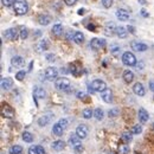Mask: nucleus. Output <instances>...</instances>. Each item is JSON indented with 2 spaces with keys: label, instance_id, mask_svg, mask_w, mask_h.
<instances>
[{
  "label": "nucleus",
  "instance_id": "f257e3e1",
  "mask_svg": "<svg viewBox=\"0 0 154 154\" xmlns=\"http://www.w3.org/2000/svg\"><path fill=\"white\" fill-rule=\"evenodd\" d=\"M13 8H14V12H16L18 16H24V14H26L27 11H29L27 1H26V0H14Z\"/></svg>",
  "mask_w": 154,
  "mask_h": 154
},
{
  "label": "nucleus",
  "instance_id": "f03ea898",
  "mask_svg": "<svg viewBox=\"0 0 154 154\" xmlns=\"http://www.w3.org/2000/svg\"><path fill=\"white\" fill-rule=\"evenodd\" d=\"M90 89H93V91H97V93H103L107 89V84L102 79H94L90 84Z\"/></svg>",
  "mask_w": 154,
  "mask_h": 154
},
{
  "label": "nucleus",
  "instance_id": "7ed1b4c3",
  "mask_svg": "<svg viewBox=\"0 0 154 154\" xmlns=\"http://www.w3.org/2000/svg\"><path fill=\"white\" fill-rule=\"evenodd\" d=\"M55 85L58 90H63V91H66L69 88H70V79H68L66 77H60L57 78L56 82H55Z\"/></svg>",
  "mask_w": 154,
  "mask_h": 154
},
{
  "label": "nucleus",
  "instance_id": "20e7f679",
  "mask_svg": "<svg viewBox=\"0 0 154 154\" xmlns=\"http://www.w3.org/2000/svg\"><path fill=\"white\" fill-rule=\"evenodd\" d=\"M122 63L127 66H134L136 64V57L132 52H125L122 55Z\"/></svg>",
  "mask_w": 154,
  "mask_h": 154
},
{
  "label": "nucleus",
  "instance_id": "39448f33",
  "mask_svg": "<svg viewBox=\"0 0 154 154\" xmlns=\"http://www.w3.org/2000/svg\"><path fill=\"white\" fill-rule=\"evenodd\" d=\"M44 76L48 81H54V79H57L58 76V70L54 66H49L45 69V72H44Z\"/></svg>",
  "mask_w": 154,
  "mask_h": 154
},
{
  "label": "nucleus",
  "instance_id": "423d86ee",
  "mask_svg": "<svg viewBox=\"0 0 154 154\" xmlns=\"http://www.w3.org/2000/svg\"><path fill=\"white\" fill-rule=\"evenodd\" d=\"M18 35H19V32H18V30L17 29H7L5 32H4V37L6 38V40H11V42H13V40H17L18 39Z\"/></svg>",
  "mask_w": 154,
  "mask_h": 154
},
{
  "label": "nucleus",
  "instance_id": "0eeeda50",
  "mask_svg": "<svg viewBox=\"0 0 154 154\" xmlns=\"http://www.w3.org/2000/svg\"><path fill=\"white\" fill-rule=\"evenodd\" d=\"M14 109L8 106V104H4L2 106V109H1V115L5 119H13L14 117Z\"/></svg>",
  "mask_w": 154,
  "mask_h": 154
},
{
  "label": "nucleus",
  "instance_id": "6e6552de",
  "mask_svg": "<svg viewBox=\"0 0 154 154\" xmlns=\"http://www.w3.org/2000/svg\"><path fill=\"white\" fill-rule=\"evenodd\" d=\"M89 134V128L85 125H79L76 128V135L79 139H85Z\"/></svg>",
  "mask_w": 154,
  "mask_h": 154
},
{
  "label": "nucleus",
  "instance_id": "1a4fd4ad",
  "mask_svg": "<svg viewBox=\"0 0 154 154\" xmlns=\"http://www.w3.org/2000/svg\"><path fill=\"white\" fill-rule=\"evenodd\" d=\"M52 117H54V114H52V113H46V114L42 115L38 119V125L40 127H44V126L49 125L50 121L52 120Z\"/></svg>",
  "mask_w": 154,
  "mask_h": 154
},
{
  "label": "nucleus",
  "instance_id": "9d476101",
  "mask_svg": "<svg viewBox=\"0 0 154 154\" xmlns=\"http://www.w3.org/2000/svg\"><path fill=\"white\" fill-rule=\"evenodd\" d=\"M131 46H132L133 51H137V52H145L148 49V46L141 42H132Z\"/></svg>",
  "mask_w": 154,
  "mask_h": 154
},
{
  "label": "nucleus",
  "instance_id": "9b49d317",
  "mask_svg": "<svg viewBox=\"0 0 154 154\" xmlns=\"http://www.w3.org/2000/svg\"><path fill=\"white\" fill-rule=\"evenodd\" d=\"M106 40L104 39H98V38H93L90 40V46H91V49L93 50H100L101 48H103L104 46V43Z\"/></svg>",
  "mask_w": 154,
  "mask_h": 154
},
{
  "label": "nucleus",
  "instance_id": "f8f14e48",
  "mask_svg": "<svg viewBox=\"0 0 154 154\" xmlns=\"http://www.w3.org/2000/svg\"><path fill=\"white\" fill-rule=\"evenodd\" d=\"M116 18L121 21H126V20L129 19V12L123 10V8H119L116 11Z\"/></svg>",
  "mask_w": 154,
  "mask_h": 154
},
{
  "label": "nucleus",
  "instance_id": "ddd939ff",
  "mask_svg": "<svg viewBox=\"0 0 154 154\" xmlns=\"http://www.w3.org/2000/svg\"><path fill=\"white\" fill-rule=\"evenodd\" d=\"M12 87H13V79L12 78L6 77V78L1 79V89L2 90H10Z\"/></svg>",
  "mask_w": 154,
  "mask_h": 154
},
{
  "label": "nucleus",
  "instance_id": "4468645a",
  "mask_svg": "<svg viewBox=\"0 0 154 154\" xmlns=\"http://www.w3.org/2000/svg\"><path fill=\"white\" fill-rule=\"evenodd\" d=\"M45 96H46V93H45V90L43 88L35 87V89H33V97H35V100H42V98H45Z\"/></svg>",
  "mask_w": 154,
  "mask_h": 154
},
{
  "label": "nucleus",
  "instance_id": "2eb2a0df",
  "mask_svg": "<svg viewBox=\"0 0 154 154\" xmlns=\"http://www.w3.org/2000/svg\"><path fill=\"white\" fill-rule=\"evenodd\" d=\"M104 35L106 36H113L114 33H116V27L113 23H107L104 26Z\"/></svg>",
  "mask_w": 154,
  "mask_h": 154
},
{
  "label": "nucleus",
  "instance_id": "dca6fc26",
  "mask_svg": "<svg viewBox=\"0 0 154 154\" xmlns=\"http://www.w3.org/2000/svg\"><path fill=\"white\" fill-rule=\"evenodd\" d=\"M101 97L106 103H112L113 102V93L110 89H106L103 93H101Z\"/></svg>",
  "mask_w": 154,
  "mask_h": 154
},
{
  "label": "nucleus",
  "instance_id": "f3484780",
  "mask_svg": "<svg viewBox=\"0 0 154 154\" xmlns=\"http://www.w3.org/2000/svg\"><path fill=\"white\" fill-rule=\"evenodd\" d=\"M137 116H139L140 122H142V123L147 122V121H148V119H149L148 112H147L145 108H140V109H139V112H137Z\"/></svg>",
  "mask_w": 154,
  "mask_h": 154
},
{
  "label": "nucleus",
  "instance_id": "a211bd4d",
  "mask_svg": "<svg viewBox=\"0 0 154 154\" xmlns=\"http://www.w3.org/2000/svg\"><path fill=\"white\" fill-rule=\"evenodd\" d=\"M133 91H134L135 95H137V96H143V95L146 94L143 85H142L141 83H139V82L135 83L134 85H133Z\"/></svg>",
  "mask_w": 154,
  "mask_h": 154
},
{
  "label": "nucleus",
  "instance_id": "6ab92c4d",
  "mask_svg": "<svg viewBox=\"0 0 154 154\" xmlns=\"http://www.w3.org/2000/svg\"><path fill=\"white\" fill-rule=\"evenodd\" d=\"M69 143H70V146L75 149L77 147H79V146H82V143H81V139L77 136V135H70V137H69Z\"/></svg>",
  "mask_w": 154,
  "mask_h": 154
},
{
  "label": "nucleus",
  "instance_id": "aec40b11",
  "mask_svg": "<svg viewBox=\"0 0 154 154\" xmlns=\"http://www.w3.org/2000/svg\"><path fill=\"white\" fill-rule=\"evenodd\" d=\"M64 147H65V142L62 141V140H56V141H54L52 145H51V148H52L54 151H56V152L63 151Z\"/></svg>",
  "mask_w": 154,
  "mask_h": 154
},
{
  "label": "nucleus",
  "instance_id": "412c9836",
  "mask_svg": "<svg viewBox=\"0 0 154 154\" xmlns=\"http://www.w3.org/2000/svg\"><path fill=\"white\" fill-rule=\"evenodd\" d=\"M11 64H12V66L21 68L25 64V60H24V58L20 57V56H14V57H12V59H11Z\"/></svg>",
  "mask_w": 154,
  "mask_h": 154
},
{
  "label": "nucleus",
  "instance_id": "4be33fe9",
  "mask_svg": "<svg viewBox=\"0 0 154 154\" xmlns=\"http://www.w3.org/2000/svg\"><path fill=\"white\" fill-rule=\"evenodd\" d=\"M128 29H126V27H123V26H119V27H116V35H117V37L119 38H126L127 36H128Z\"/></svg>",
  "mask_w": 154,
  "mask_h": 154
},
{
  "label": "nucleus",
  "instance_id": "5701e85b",
  "mask_svg": "<svg viewBox=\"0 0 154 154\" xmlns=\"http://www.w3.org/2000/svg\"><path fill=\"white\" fill-rule=\"evenodd\" d=\"M52 33L56 36V37H59V36H62L63 35V26H62V24H55L54 26H52Z\"/></svg>",
  "mask_w": 154,
  "mask_h": 154
},
{
  "label": "nucleus",
  "instance_id": "b1692460",
  "mask_svg": "<svg viewBox=\"0 0 154 154\" xmlns=\"http://www.w3.org/2000/svg\"><path fill=\"white\" fill-rule=\"evenodd\" d=\"M64 131H65V129H64L58 122L57 123H55L54 127H52V133H54L55 135H57V136H60V135L64 133Z\"/></svg>",
  "mask_w": 154,
  "mask_h": 154
},
{
  "label": "nucleus",
  "instance_id": "393cba45",
  "mask_svg": "<svg viewBox=\"0 0 154 154\" xmlns=\"http://www.w3.org/2000/svg\"><path fill=\"white\" fill-rule=\"evenodd\" d=\"M123 79H125L126 83L133 82V79H134V74H133L131 70H125V72H123Z\"/></svg>",
  "mask_w": 154,
  "mask_h": 154
},
{
  "label": "nucleus",
  "instance_id": "a878e982",
  "mask_svg": "<svg viewBox=\"0 0 154 154\" xmlns=\"http://www.w3.org/2000/svg\"><path fill=\"white\" fill-rule=\"evenodd\" d=\"M38 23L40 25H49L51 23V17H49L46 14H42L38 17Z\"/></svg>",
  "mask_w": 154,
  "mask_h": 154
},
{
  "label": "nucleus",
  "instance_id": "bb28decb",
  "mask_svg": "<svg viewBox=\"0 0 154 154\" xmlns=\"http://www.w3.org/2000/svg\"><path fill=\"white\" fill-rule=\"evenodd\" d=\"M129 152V147L126 143H120L117 147V153L119 154H128Z\"/></svg>",
  "mask_w": 154,
  "mask_h": 154
},
{
  "label": "nucleus",
  "instance_id": "cd10ccee",
  "mask_svg": "<svg viewBox=\"0 0 154 154\" xmlns=\"http://www.w3.org/2000/svg\"><path fill=\"white\" fill-rule=\"evenodd\" d=\"M83 40H84L83 33L79 32V31H76V32H75V36H74V42H75L76 44H81V43H83Z\"/></svg>",
  "mask_w": 154,
  "mask_h": 154
},
{
  "label": "nucleus",
  "instance_id": "c85d7f7f",
  "mask_svg": "<svg viewBox=\"0 0 154 154\" xmlns=\"http://www.w3.org/2000/svg\"><path fill=\"white\" fill-rule=\"evenodd\" d=\"M49 48V44H48V40H42L37 45V49H38V52H42V51H45L48 50Z\"/></svg>",
  "mask_w": 154,
  "mask_h": 154
},
{
  "label": "nucleus",
  "instance_id": "c756f323",
  "mask_svg": "<svg viewBox=\"0 0 154 154\" xmlns=\"http://www.w3.org/2000/svg\"><path fill=\"white\" fill-rule=\"evenodd\" d=\"M23 152V147L19 145H14L10 148V154H21Z\"/></svg>",
  "mask_w": 154,
  "mask_h": 154
},
{
  "label": "nucleus",
  "instance_id": "7c9ffc66",
  "mask_svg": "<svg viewBox=\"0 0 154 154\" xmlns=\"http://www.w3.org/2000/svg\"><path fill=\"white\" fill-rule=\"evenodd\" d=\"M19 36H20V38L23 39V40H25V39L29 37V31H27V29H26L25 26H20Z\"/></svg>",
  "mask_w": 154,
  "mask_h": 154
},
{
  "label": "nucleus",
  "instance_id": "2f4dec72",
  "mask_svg": "<svg viewBox=\"0 0 154 154\" xmlns=\"http://www.w3.org/2000/svg\"><path fill=\"white\" fill-rule=\"evenodd\" d=\"M21 136H23V140H24L25 142H29V143H30V142L33 141V135L31 134L30 132H24Z\"/></svg>",
  "mask_w": 154,
  "mask_h": 154
},
{
  "label": "nucleus",
  "instance_id": "473e14b6",
  "mask_svg": "<svg viewBox=\"0 0 154 154\" xmlns=\"http://www.w3.org/2000/svg\"><path fill=\"white\" fill-rule=\"evenodd\" d=\"M82 115H83L84 119H87V120H88V119H91V116L94 115V112H93L90 108H85V109L82 112Z\"/></svg>",
  "mask_w": 154,
  "mask_h": 154
},
{
  "label": "nucleus",
  "instance_id": "72a5a7b5",
  "mask_svg": "<svg viewBox=\"0 0 154 154\" xmlns=\"http://www.w3.org/2000/svg\"><path fill=\"white\" fill-rule=\"evenodd\" d=\"M121 141H122L123 143L131 142V141H132V134H131V133H123V134L121 135Z\"/></svg>",
  "mask_w": 154,
  "mask_h": 154
},
{
  "label": "nucleus",
  "instance_id": "f704fd0d",
  "mask_svg": "<svg viewBox=\"0 0 154 154\" xmlns=\"http://www.w3.org/2000/svg\"><path fill=\"white\" fill-rule=\"evenodd\" d=\"M103 115H104V113H103V110H102L101 108H96V109L94 110V116H95V119L98 120V121L103 119Z\"/></svg>",
  "mask_w": 154,
  "mask_h": 154
},
{
  "label": "nucleus",
  "instance_id": "c9c22d12",
  "mask_svg": "<svg viewBox=\"0 0 154 154\" xmlns=\"http://www.w3.org/2000/svg\"><path fill=\"white\" fill-rule=\"evenodd\" d=\"M142 132V127L140 125H135L134 127H132V134H140Z\"/></svg>",
  "mask_w": 154,
  "mask_h": 154
},
{
  "label": "nucleus",
  "instance_id": "e433bc0d",
  "mask_svg": "<svg viewBox=\"0 0 154 154\" xmlns=\"http://www.w3.org/2000/svg\"><path fill=\"white\" fill-rule=\"evenodd\" d=\"M25 75H26L25 70H20V71H18V72L16 74V79H18V81H23V79L25 78Z\"/></svg>",
  "mask_w": 154,
  "mask_h": 154
},
{
  "label": "nucleus",
  "instance_id": "4c0bfd02",
  "mask_svg": "<svg viewBox=\"0 0 154 154\" xmlns=\"http://www.w3.org/2000/svg\"><path fill=\"white\" fill-rule=\"evenodd\" d=\"M119 114H120V110H119L117 108H113V109H112V110H109V113H108L109 117H116Z\"/></svg>",
  "mask_w": 154,
  "mask_h": 154
},
{
  "label": "nucleus",
  "instance_id": "58836bf2",
  "mask_svg": "<svg viewBox=\"0 0 154 154\" xmlns=\"http://www.w3.org/2000/svg\"><path fill=\"white\" fill-rule=\"evenodd\" d=\"M102 5L106 8H110L112 5H113V0H102Z\"/></svg>",
  "mask_w": 154,
  "mask_h": 154
},
{
  "label": "nucleus",
  "instance_id": "ea45409f",
  "mask_svg": "<svg viewBox=\"0 0 154 154\" xmlns=\"http://www.w3.org/2000/svg\"><path fill=\"white\" fill-rule=\"evenodd\" d=\"M58 123H59L64 129L68 127V120H66V119H60V120L58 121Z\"/></svg>",
  "mask_w": 154,
  "mask_h": 154
},
{
  "label": "nucleus",
  "instance_id": "a19ab883",
  "mask_svg": "<svg viewBox=\"0 0 154 154\" xmlns=\"http://www.w3.org/2000/svg\"><path fill=\"white\" fill-rule=\"evenodd\" d=\"M1 1H2V5L6 6V7H10L14 4V0H1Z\"/></svg>",
  "mask_w": 154,
  "mask_h": 154
},
{
  "label": "nucleus",
  "instance_id": "79ce46f5",
  "mask_svg": "<svg viewBox=\"0 0 154 154\" xmlns=\"http://www.w3.org/2000/svg\"><path fill=\"white\" fill-rule=\"evenodd\" d=\"M29 154H39L37 146H31V147L29 148Z\"/></svg>",
  "mask_w": 154,
  "mask_h": 154
},
{
  "label": "nucleus",
  "instance_id": "37998d69",
  "mask_svg": "<svg viewBox=\"0 0 154 154\" xmlns=\"http://www.w3.org/2000/svg\"><path fill=\"white\" fill-rule=\"evenodd\" d=\"M119 51H120V46H112V49H110V52H112L114 56H117V55H119Z\"/></svg>",
  "mask_w": 154,
  "mask_h": 154
},
{
  "label": "nucleus",
  "instance_id": "c03bdc74",
  "mask_svg": "<svg viewBox=\"0 0 154 154\" xmlns=\"http://www.w3.org/2000/svg\"><path fill=\"white\" fill-rule=\"evenodd\" d=\"M64 2L68 5V6H72L77 2V0H64Z\"/></svg>",
  "mask_w": 154,
  "mask_h": 154
},
{
  "label": "nucleus",
  "instance_id": "a18cd8bd",
  "mask_svg": "<svg viewBox=\"0 0 154 154\" xmlns=\"http://www.w3.org/2000/svg\"><path fill=\"white\" fill-rule=\"evenodd\" d=\"M77 97H78L79 100H83V98H85V97H87V94H85V93H83V91H79V93H77Z\"/></svg>",
  "mask_w": 154,
  "mask_h": 154
},
{
  "label": "nucleus",
  "instance_id": "49530a36",
  "mask_svg": "<svg viewBox=\"0 0 154 154\" xmlns=\"http://www.w3.org/2000/svg\"><path fill=\"white\" fill-rule=\"evenodd\" d=\"M37 148H38V153L39 154H46V153H45L44 147H42V146H37Z\"/></svg>",
  "mask_w": 154,
  "mask_h": 154
},
{
  "label": "nucleus",
  "instance_id": "de8ad7c7",
  "mask_svg": "<svg viewBox=\"0 0 154 154\" xmlns=\"http://www.w3.org/2000/svg\"><path fill=\"white\" fill-rule=\"evenodd\" d=\"M74 36H75V33L72 35V32H69L68 36H66V38H68V40H72V39H74Z\"/></svg>",
  "mask_w": 154,
  "mask_h": 154
},
{
  "label": "nucleus",
  "instance_id": "09e8293b",
  "mask_svg": "<svg viewBox=\"0 0 154 154\" xmlns=\"http://www.w3.org/2000/svg\"><path fill=\"white\" fill-rule=\"evenodd\" d=\"M149 89H151L152 91H154V79H151V81H149Z\"/></svg>",
  "mask_w": 154,
  "mask_h": 154
},
{
  "label": "nucleus",
  "instance_id": "8fccbe9b",
  "mask_svg": "<svg viewBox=\"0 0 154 154\" xmlns=\"http://www.w3.org/2000/svg\"><path fill=\"white\" fill-rule=\"evenodd\" d=\"M141 16H142V17H148V13H147L145 10H141Z\"/></svg>",
  "mask_w": 154,
  "mask_h": 154
},
{
  "label": "nucleus",
  "instance_id": "3c124183",
  "mask_svg": "<svg viewBox=\"0 0 154 154\" xmlns=\"http://www.w3.org/2000/svg\"><path fill=\"white\" fill-rule=\"evenodd\" d=\"M46 58L49 59V62H51L50 59H55V56H54V55H48V56H46Z\"/></svg>",
  "mask_w": 154,
  "mask_h": 154
},
{
  "label": "nucleus",
  "instance_id": "603ef678",
  "mask_svg": "<svg viewBox=\"0 0 154 154\" xmlns=\"http://www.w3.org/2000/svg\"><path fill=\"white\" fill-rule=\"evenodd\" d=\"M139 4H141V5L145 6V5H147V1L146 0H139Z\"/></svg>",
  "mask_w": 154,
  "mask_h": 154
},
{
  "label": "nucleus",
  "instance_id": "864d4df0",
  "mask_svg": "<svg viewBox=\"0 0 154 154\" xmlns=\"http://www.w3.org/2000/svg\"><path fill=\"white\" fill-rule=\"evenodd\" d=\"M83 13H84V8H81V10H78V14H79V16H82Z\"/></svg>",
  "mask_w": 154,
  "mask_h": 154
},
{
  "label": "nucleus",
  "instance_id": "5fc2aeb1",
  "mask_svg": "<svg viewBox=\"0 0 154 154\" xmlns=\"http://www.w3.org/2000/svg\"><path fill=\"white\" fill-rule=\"evenodd\" d=\"M128 31H132V33H135L134 31V27H133V26H129V27H128Z\"/></svg>",
  "mask_w": 154,
  "mask_h": 154
},
{
  "label": "nucleus",
  "instance_id": "6e6d98bb",
  "mask_svg": "<svg viewBox=\"0 0 154 154\" xmlns=\"http://www.w3.org/2000/svg\"><path fill=\"white\" fill-rule=\"evenodd\" d=\"M153 129H154V123H153Z\"/></svg>",
  "mask_w": 154,
  "mask_h": 154
}]
</instances>
